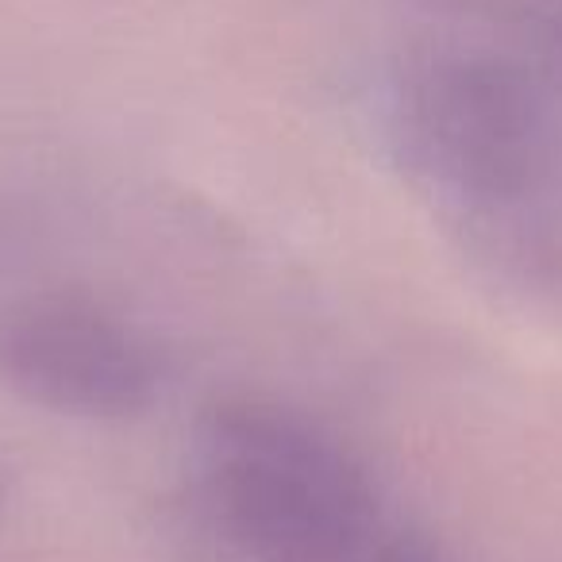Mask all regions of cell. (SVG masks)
Returning a JSON list of instances; mask_svg holds the SVG:
<instances>
[{
    "mask_svg": "<svg viewBox=\"0 0 562 562\" xmlns=\"http://www.w3.org/2000/svg\"><path fill=\"white\" fill-rule=\"evenodd\" d=\"M393 147L482 262L524 285L562 281V9L536 55L413 58L393 89Z\"/></svg>",
    "mask_w": 562,
    "mask_h": 562,
    "instance_id": "1",
    "label": "cell"
},
{
    "mask_svg": "<svg viewBox=\"0 0 562 562\" xmlns=\"http://www.w3.org/2000/svg\"><path fill=\"white\" fill-rule=\"evenodd\" d=\"M186 516L209 562H451L351 443L266 397L201 416Z\"/></svg>",
    "mask_w": 562,
    "mask_h": 562,
    "instance_id": "2",
    "label": "cell"
},
{
    "mask_svg": "<svg viewBox=\"0 0 562 562\" xmlns=\"http://www.w3.org/2000/svg\"><path fill=\"white\" fill-rule=\"evenodd\" d=\"M155 339L86 290H40L0 308V382L66 416L116 420L162 393Z\"/></svg>",
    "mask_w": 562,
    "mask_h": 562,
    "instance_id": "3",
    "label": "cell"
},
{
    "mask_svg": "<svg viewBox=\"0 0 562 562\" xmlns=\"http://www.w3.org/2000/svg\"><path fill=\"white\" fill-rule=\"evenodd\" d=\"M0 508H4V485H0Z\"/></svg>",
    "mask_w": 562,
    "mask_h": 562,
    "instance_id": "4",
    "label": "cell"
}]
</instances>
